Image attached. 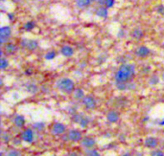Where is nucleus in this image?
Listing matches in <instances>:
<instances>
[{"instance_id":"obj_1","label":"nucleus","mask_w":164,"mask_h":156,"mask_svg":"<svg viewBox=\"0 0 164 156\" xmlns=\"http://www.w3.org/2000/svg\"><path fill=\"white\" fill-rule=\"evenodd\" d=\"M135 76V66L133 64L124 63L119 67L114 76L115 82H132Z\"/></svg>"},{"instance_id":"obj_2","label":"nucleus","mask_w":164,"mask_h":156,"mask_svg":"<svg viewBox=\"0 0 164 156\" xmlns=\"http://www.w3.org/2000/svg\"><path fill=\"white\" fill-rule=\"evenodd\" d=\"M56 86L60 91L65 93V94H71L74 92L75 88V83L69 78H62L60 79L56 83Z\"/></svg>"},{"instance_id":"obj_3","label":"nucleus","mask_w":164,"mask_h":156,"mask_svg":"<svg viewBox=\"0 0 164 156\" xmlns=\"http://www.w3.org/2000/svg\"><path fill=\"white\" fill-rule=\"evenodd\" d=\"M12 36V28L10 26H2L0 28V43L2 45L6 44Z\"/></svg>"},{"instance_id":"obj_4","label":"nucleus","mask_w":164,"mask_h":156,"mask_svg":"<svg viewBox=\"0 0 164 156\" xmlns=\"http://www.w3.org/2000/svg\"><path fill=\"white\" fill-rule=\"evenodd\" d=\"M20 46L22 48L26 49V50L33 52V51H36L37 49V47H39V42L35 39H22L20 41Z\"/></svg>"},{"instance_id":"obj_5","label":"nucleus","mask_w":164,"mask_h":156,"mask_svg":"<svg viewBox=\"0 0 164 156\" xmlns=\"http://www.w3.org/2000/svg\"><path fill=\"white\" fill-rule=\"evenodd\" d=\"M66 136H67V139L73 143L81 142L82 139L83 138L82 135V132L78 130V129H71L66 134Z\"/></svg>"},{"instance_id":"obj_6","label":"nucleus","mask_w":164,"mask_h":156,"mask_svg":"<svg viewBox=\"0 0 164 156\" xmlns=\"http://www.w3.org/2000/svg\"><path fill=\"white\" fill-rule=\"evenodd\" d=\"M83 104L86 109H95L97 105V102L95 100V98L91 95H87L85 98L83 99Z\"/></svg>"},{"instance_id":"obj_7","label":"nucleus","mask_w":164,"mask_h":156,"mask_svg":"<svg viewBox=\"0 0 164 156\" xmlns=\"http://www.w3.org/2000/svg\"><path fill=\"white\" fill-rule=\"evenodd\" d=\"M51 131L55 136H62L65 133L66 127H65V125H63L62 123H55L52 125Z\"/></svg>"},{"instance_id":"obj_8","label":"nucleus","mask_w":164,"mask_h":156,"mask_svg":"<svg viewBox=\"0 0 164 156\" xmlns=\"http://www.w3.org/2000/svg\"><path fill=\"white\" fill-rule=\"evenodd\" d=\"M34 138H35V135H34L33 129L31 128H26L21 133V140L24 141L25 143H28V144L33 143Z\"/></svg>"},{"instance_id":"obj_9","label":"nucleus","mask_w":164,"mask_h":156,"mask_svg":"<svg viewBox=\"0 0 164 156\" xmlns=\"http://www.w3.org/2000/svg\"><path fill=\"white\" fill-rule=\"evenodd\" d=\"M81 145L85 148H88V150H91V148H93L95 147V145H96V141H95V139L92 138V137L86 136V137H83V138L82 139Z\"/></svg>"},{"instance_id":"obj_10","label":"nucleus","mask_w":164,"mask_h":156,"mask_svg":"<svg viewBox=\"0 0 164 156\" xmlns=\"http://www.w3.org/2000/svg\"><path fill=\"white\" fill-rule=\"evenodd\" d=\"M158 139L155 138V137L149 136L144 140V147H146L148 148L154 150V148L158 147Z\"/></svg>"},{"instance_id":"obj_11","label":"nucleus","mask_w":164,"mask_h":156,"mask_svg":"<svg viewBox=\"0 0 164 156\" xmlns=\"http://www.w3.org/2000/svg\"><path fill=\"white\" fill-rule=\"evenodd\" d=\"M135 54L136 57H138V58L144 59V58H147V57L150 56L151 50H150V48L147 46H140L135 50Z\"/></svg>"},{"instance_id":"obj_12","label":"nucleus","mask_w":164,"mask_h":156,"mask_svg":"<svg viewBox=\"0 0 164 156\" xmlns=\"http://www.w3.org/2000/svg\"><path fill=\"white\" fill-rule=\"evenodd\" d=\"M120 119V115L119 113L115 110H110L109 111V113L106 114V120H108L110 124H115L117 123Z\"/></svg>"},{"instance_id":"obj_13","label":"nucleus","mask_w":164,"mask_h":156,"mask_svg":"<svg viewBox=\"0 0 164 156\" xmlns=\"http://www.w3.org/2000/svg\"><path fill=\"white\" fill-rule=\"evenodd\" d=\"M95 14L101 18H106L109 16V9L105 6H99L95 11Z\"/></svg>"},{"instance_id":"obj_14","label":"nucleus","mask_w":164,"mask_h":156,"mask_svg":"<svg viewBox=\"0 0 164 156\" xmlns=\"http://www.w3.org/2000/svg\"><path fill=\"white\" fill-rule=\"evenodd\" d=\"M60 54L63 57H65V58H70V57L74 55V49L69 45H64L60 49Z\"/></svg>"},{"instance_id":"obj_15","label":"nucleus","mask_w":164,"mask_h":156,"mask_svg":"<svg viewBox=\"0 0 164 156\" xmlns=\"http://www.w3.org/2000/svg\"><path fill=\"white\" fill-rule=\"evenodd\" d=\"M17 50V45L14 44V43L7 42L4 45V51L6 52L7 55H14V54H16Z\"/></svg>"},{"instance_id":"obj_16","label":"nucleus","mask_w":164,"mask_h":156,"mask_svg":"<svg viewBox=\"0 0 164 156\" xmlns=\"http://www.w3.org/2000/svg\"><path fill=\"white\" fill-rule=\"evenodd\" d=\"M14 124L18 128H22L25 125V118L22 115H17L14 117Z\"/></svg>"},{"instance_id":"obj_17","label":"nucleus","mask_w":164,"mask_h":156,"mask_svg":"<svg viewBox=\"0 0 164 156\" xmlns=\"http://www.w3.org/2000/svg\"><path fill=\"white\" fill-rule=\"evenodd\" d=\"M86 97L85 92L82 88H76L73 92V98L77 101H83V99Z\"/></svg>"},{"instance_id":"obj_18","label":"nucleus","mask_w":164,"mask_h":156,"mask_svg":"<svg viewBox=\"0 0 164 156\" xmlns=\"http://www.w3.org/2000/svg\"><path fill=\"white\" fill-rule=\"evenodd\" d=\"M91 4L90 0H76V5L80 9H86Z\"/></svg>"},{"instance_id":"obj_19","label":"nucleus","mask_w":164,"mask_h":156,"mask_svg":"<svg viewBox=\"0 0 164 156\" xmlns=\"http://www.w3.org/2000/svg\"><path fill=\"white\" fill-rule=\"evenodd\" d=\"M132 35L133 39H136V40H138V39H142V37L144 36V32H143L140 28H135V29L132 31Z\"/></svg>"},{"instance_id":"obj_20","label":"nucleus","mask_w":164,"mask_h":156,"mask_svg":"<svg viewBox=\"0 0 164 156\" xmlns=\"http://www.w3.org/2000/svg\"><path fill=\"white\" fill-rule=\"evenodd\" d=\"M89 124H90V119H89V117L83 115L78 125H79L81 127L85 128V127H88V125H89Z\"/></svg>"},{"instance_id":"obj_21","label":"nucleus","mask_w":164,"mask_h":156,"mask_svg":"<svg viewBox=\"0 0 164 156\" xmlns=\"http://www.w3.org/2000/svg\"><path fill=\"white\" fill-rule=\"evenodd\" d=\"M26 89L30 94H36L37 91H39V87L36 84V83H28L26 85Z\"/></svg>"},{"instance_id":"obj_22","label":"nucleus","mask_w":164,"mask_h":156,"mask_svg":"<svg viewBox=\"0 0 164 156\" xmlns=\"http://www.w3.org/2000/svg\"><path fill=\"white\" fill-rule=\"evenodd\" d=\"M23 27H24V29H25V31L30 32V31H32V30L35 29V27H36V22L33 21V20L27 21V22H26V23L24 24Z\"/></svg>"},{"instance_id":"obj_23","label":"nucleus","mask_w":164,"mask_h":156,"mask_svg":"<svg viewBox=\"0 0 164 156\" xmlns=\"http://www.w3.org/2000/svg\"><path fill=\"white\" fill-rule=\"evenodd\" d=\"M8 66H9V60L6 58H4V57H2L0 59V69L5 70L6 68H8Z\"/></svg>"},{"instance_id":"obj_24","label":"nucleus","mask_w":164,"mask_h":156,"mask_svg":"<svg viewBox=\"0 0 164 156\" xmlns=\"http://www.w3.org/2000/svg\"><path fill=\"white\" fill-rule=\"evenodd\" d=\"M159 81H160V79L158 75H152L150 77V79H149V83H150L151 85H156L158 83H159Z\"/></svg>"},{"instance_id":"obj_25","label":"nucleus","mask_w":164,"mask_h":156,"mask_svg":"<svg viewBox=\"0 0 164 156\" xmlns=\"http://www.w3.org/2000/svg\"><path fill=\"white\" fill-rule=\"evenodd\" d=\"M115 86L120 91L128 90V82H115Z\"/></svg>"},{"instance_id":"obj_26","label":"nucleus","mask_w":164,"mask_h":156,"mask_svg":"<svg viewBox=\"0 0 164 156\" xmlns=\"http://www.w3.org/2000/svg\"><path fill=\"white\" fill-rule=\"evenodd\" d=\"M56 56H57V52L56 51H49V52L46 53V54H45L44 59L46 60H52V59H54L56 58Z\"/></svg>"},{"instance_id":"obj_27","label":"nucleus","mask_w":164,"mask_h":156,"mask_svg":"<svg viewBox=\"0 0 164 156\" xmlns=\"http://www.w3.org/2000/svg\"><path fill=\"white\" fill-rule=\"evenodd\" d=\"M33 127H34V129H36V130H37V131H41V130H43L44 129L45 125L43 123H41V122H39V123L34 124Z\"/></svg>"},{"instance_id":"obj_28","label":"nucleus","mask_w":164,"mask_h":156,"mask_svg":"<svg viewBox=\"0 0 164 156\" xmlns=\"http://www.w3.org/2000/svg\"><path fill=\"white\" fill-rule=\"evenodd\" d=\"M6 156H21V153L17 150H12L7 152Z\"/></svg>"},{"instance_id":"obj_29","label":"nucleus","mask_w":164,"mask_h":156,"mask_svg":"<svg viewBox=\"0 0 164 156\" xmlns=\"http://www.w3.org/2000/svg\"><path fill=\"white\" fill-rule=\"evenodd\" d=\"M115 5V0H106L105 2V7L108 9L112 8V7Z\"/></svg>"},{"instance_id":"obj_30","label":"nucleus","mask_w":164,"mask_h":156,"mask_svg":"<svg viewBox=\"0 0 164 156\" xmlns=\"http://www.w3.org/2000/svg\"><path fill=\"white\" fill-rule=\"evenodd\" d=\"M86 156H101L96 150H89L86 152Z\"/></svg>"},{"instance_id":"obj_31","label":"nucleus","mask_w":164,"mask_h":156,"mask_svg":"<svg viewBox=\"0 0 164 156\" xmlns=\"http://www.w3.org/2000/svg\"><path fill=\"white\" fill-rule=\"evenodd\" d=\"M151 156H164V152L159 150H152Z\"/></svg>"},{"instance_id":"obj_32","label":"nucleus","mask_w":164,"mask_h":156,"mask_svg":"<svg viewBox=\"0 0 164 156\" xmlns=\"http://www.w3.org/2000/svg\"><path fill=\"white\" fill-rule=\"evenodd\" d=\"M156 13L158 14H161V16H164V5H158L156 7Z\"/></svg>"},{"instance_id":"obj_33","label":"nucleus","mask_w":164,"mask_h":156,"mask_svg":"<svg viewBox=\"0 0 164 156\" xmlns=\"http://www.w3.org/2000/svg\"><path fill=\"white\" fill-rule=\"evenodd\" d=\"M7 17H8V19L10 21H13L14 19V14L13 13H9L8 14H7Z\"/></svg>"},{"instance_id":"obj_34","label":"nucleus","mask_w":164,"mask_h":156,"mask_svg":"<svg viewBox=\"0 0 164 156\" xmlns=\"http://www.w3.org/2000/svg\"><path fill=\"white\" fill-rule=\"evenodd\" d=\"M13 144L14 145V146H19V145L21 144V142H20V140H18V139H14Z\"/></svg>"},{"instance_id":"obj_35","label":"nucleus","mask_w":164,"mask_h":156,"mask_svg":"<svg viewBox=\"0 0 164 156\" xmlns=\"http://www.w3.org/2000/svg\"><path fill=\"white\" fill-rule=\"evenodd\" d=\"M66 156H79V154L75 151H71V152H69V153H67Z\"/></svg>"},{"instance_id":"obj_36","label":"nucleus","mask_w":164,"mask_h":156,"mask_svg":"<svg viewBox=\"0 0 164 156\" xmlns=\"http://www.w3.org/2000/svg\"><path fill=\"white\" fill-rule=\"evenodd\" d=\"M125 36V32L124 30H120L119 33H118V37H123Z\"/></svg>"},{"instance_id":"obj_37","label":"nucleus","mask_w":164,"mask_h":156,"mask_svg":"<svg viewBox=\"0 0 164 156\" xmlns=\"http://www.w3.org/2000/svg\"><path fill=\"white\" fill-rule=\"evenodd\" d=\"M25 74L26 75H32V70H30V69L29 70H26L25 71Z\"/></svg>"},{"instance_id":"obj_38","label":"nucleus","mask_w":164,"mask_h":156,"mask_svg":"<svg viewBox=\"0 0 164 156\" xmlns=\"http://www.w3.org/2000/svg\"><path fill=\"white\" fill-rule=\"evenodd\" d=\"M121 156H132V154H131V153H129V152H126V153L122 154Z\"/></svg>"},{"instance_id":"obj_39","label":"nucleus","mask_w":164,"mask_h":156,"mask_svg":"<svg viewBox=\"0 0 164 156\" xmlns=\"http://www.w3.org/2000/svg\"><path fill=\"white\" fill-rule=\"evenodd\" d=\"M12 1L14 2V3H19L21 0H12Z\"/></svg>"},{"instance_id":"obj_40","label":"nucleus","mask_w":164,"mask_h":156,"mask_svg":"<svg viewBox=\"0 0 164 156\" xmlns=\"http://www.w3.org/2000/svg\"><path fill=\"white\" fill-rule=\"evenodd\" d=\"M161 79H162V81L164 82V72H163L162 75H161Z\"/></svg>"},{"instance_id":"obj_41","label":"nucleus","mask_w":164,"mask_h":156,"mask_svg":"<svg viewBox=\"0 0 164 156\" xmlns=\"http://www.w3.org/2000/svg\"><path fill=\"white\" fill-rule=\"evenodd\" d=\"M90 1H91V3H92V2H97L98 0H90Z\"/></svg>"},{"instance_id":"obj_42","label":"nucleus","mask_w":164,"mask_h":156,"mask_svg":"<svg viewBox=\"0 0 164 156\" xmlns=\"http://www.w3.org/2000/svg\"><path fill=\"white\" fill-rule=\"evenodd\" d=\"M160 124H162V125H164V122H162V123H160Z\"/></svg>"},{"instance_id":"obj_43","label":"nucleus","mask_w":164,"mask_h":156,"mask_svg":"<svg viewBox=\"0 0 164 156\" xmlns=\"http://www.w3.org/2000/svg\"><path fill=\"white\" fill-rule=\"evenodd\" d=\"M1 1H2V2H4V1H5V0H1Z\"/></svg>"}]
</instances>
